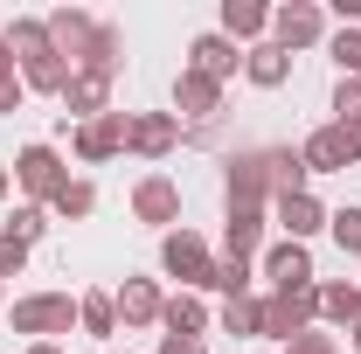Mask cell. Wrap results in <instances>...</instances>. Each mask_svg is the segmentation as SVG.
<instances>
[{
  "label": "cell",
  "mask_w": 361,
  "mask_h": 354,
  "mask_svg": "<svg viewBox=\"0 0 361 354\" xmlns=\"http://www.w3.org/2000/svg\"><path fill=\"white\" fill-rule=\"evenodd\" d=\"M334 126L361 133V77H341V84H334Z\"/></svg>",
  "instance_id": "obj_32"
},
{
  "label": "cell",
  "mask_w": 361,
  "mask_h": 354,
  "mask_svg": "<svg viewBox=\"0 0 361 354\" xmlns=\"http://www.w3.org/2000/svg\"><path fill=\"white\" fill-rule=\"evenodd\" d=\"M28 354H63V341H35V348H28Z\"/></svg>",
  "instance_id": "obj_41"
},
{
  "label": "cell",
  "mask_w": 361,
  "mask_h": 354,
  "mask_svg": "<svg viewBox=\"0 0 361 354\" xmlns=\"http://www.w3.org/2000/svg\"><path fill=\"white\" fill-rule=\"evenodd\" d=\"M180 70H195V77H209V84H229V77L243 70V49L229 42L223 28H209V35L188 42V63H180Z\"/></svg>",
  "instance_id": "obj_8"
},
{
  "label": "cell",
  "mask_w": 361,
  "mask_h": 354,
  "mask_svg": "<svg viewBox=\"0 0 361 354\" xmlns=\"http://www.w3.org/2000/svg\"><path fill=\"white\" fill-rule=\"evenodd\" d=\"M285 354H341V348H334V334H319V326H306L299 341H285Z\"/></svg>",
  "instance_id": "obj_35"
},
{
  "label": "cell",
  "mask_w": 361,
  "mask_h": 354,
  "mask_svg": "<svg viewBox=\"0 0 361 354\" xmlns=\"http://www.w3.org/2000/svg\"><path fill=\"white\" fill-rule=\"evenodd\" d=\"M216 111H223V84H209V77L180 70V77H174V118H195V126H209Z\"/></svg>",
  "instance_id": "obj_14"
},
{
  "label": "cell",
  "mask_w": 361,
  "mask_h": 354,
  "mask_svg": "<svg viewBox=\"0 0 361 354\" xmlns=\"http://www.w3.org/2000/svg\"><path fill=\"white\" fill-rule=\"evenodd\" d=\"M271 209H278V229H285L292 243L319 236V229H326V216H334V209H319V195H313V188H306V195H285V202H271Z\"/></svg>",
  "instance_id": "obj_17"
},
{
  "label": "cell",
  "mask_w": 361,
  "mask_h": 354,
  "mask_svg": "<svg viewBox=\"0 0 361 354\" xmlns=\"http://www.w3.org/2000/svg\"><path fill=\"white\" fill-rule=\"evenodd\" d=\"M90 209H97V188H90V181H63L56 202H49V216H63V222H84Z\"/></svg>",
  "instance_id": "obj_30"
},
{
  "label": "cell",
  "mask_w": 361,
  "mask_h": 354,
  "mask_svg": "<svg viewBox=\"0 0 361 354\" xmlns=\"http://www.w3.org/2000/svg\"><path fill=\"white\" fill-rule=\"evenodd\" d=\"M133 216L153 222V229H174V222H180V188H174L167 174H146V181L133 188Z\"/></svg>",
  "instance_id": "obj_12"
},
{
  "label": "cell",
  "mask_w": 361,
  "mask_h": 354,
  "mask_svg": "<svg viewBox=\"0 0 361 354\" xmlns=\"http://www.w3.org/2000/svg\"><path fill=\"white\" fill-rule=\"evenodd\" d=\"M126 118H133V111H104V118H84V126L70 133L77 160H90V167H97V160H118V153H126Z\"/></svg>",
  "instance_id": "obj_11"
},
{
  "label": "cell",
  "mask_w": 361,
  "mask_h": 354,
  "mask_svg": "<svg viewBox=\"0 0 361 354\" xmlns=\"http://www.w3.org/2000/svg\"><path fill=\"white\" fill-rule=\"evenodd\" d=\"M111 306H118V326H160V285L153 278H126L118 292H111Z\"/></svg>",
  "instance_id": "obj_15"
},
{
  "label": "cell",
  "mask_w": 361,
  "mask_h": 354,
  "mask_svg": "<svg viewBox=\"0 0 361 354\" xmlns=\"http://www.w3.org/2000/svg\"><path fill=\"white\" fill-rule=\"evenodd\" d=\"M14 334H28V348L35 341H56V334H70L77 326V299L70 292H28V299H14Z\"/></svg>",
  "instance_id": "obj_1"
},
{
  "label": "cell",
  "mask_w": 361,
  "mask_h": 354,
  "mask_svg": "<svg viewBox=\"0 0 361 354\" xmlns=\"http://www.w3.org/2000/svg\"><path fill=\"white\" fill-rule=\"evenodd\" d=\"M326 229H334V243H341L348 257H361V209H334Z\"/></svg>",
  "instance_id": "obj_34"
},
{
  "label": "cell",
  "mask_w": 361,
  "mask_h": 354,
  "mask_svg": "<svg viewBox=\"0 0 361 354\" xmlns=\"http://www.w3.org/2000/svg\"><path fill=\"white\" fill-rule=\"evenodd\" d=\"M334 14H341V28H361V0H334Z\"/></svg>",
  "instance_id": "obj_38"
},
{
  "label": "cell",
  "mask_w": 361,
  "mask_h": 354,
  "mask_svg": "<svg viewBox=\"0 0 361 354\" xmlns=\"http://www.w3.org/2000/svg\"><path fill=\"white\" fill-rule=\"evenodd\" d=\"M90 28H97V21H90L84 7H56V14H49V42H56V56L84 63V49H90Z\"/></svg>",
  "instance_id": "obj_18"
},
{
  "label": "cell",
  "mask_w": 361,
  "mask_h": 354,
  "mask_svg": "<svg viewBox=\"0 0 361 354\" xmlns=\"http://www.w3.org/2000/svg\"><path fill=\"white\" fill-rule=\"evenodd\" d=\"M70 77H77V63H70V56H56V49L21 63V84H28V90H42V97H63V90H70Z\"/></svg>",
  "instance_id": "obj_20"
},
{
  "label": "cell",
  "mask_w": 361,
  "mask_h": 354,
  "mask_svg": "<svg viewBox=\"0 0 361 354\" xmlns=\"http://www.w3.org/2000/svg\"><path fill=\"white\" fill-rule=\"evenodd\" d=\"M160 326H167L174 341H202V334H209V306H202V292H174V299L160 306Z\"/></svg>",
  "instance_id": "obj_19"
},
{
  "label": "cell",
  "mask_w": 361,
  "mask_h": 354,
  "mask_svg": "<svg viewBox=\"0 0 361 354\" xmlns=\"http://www.w3.org/2000/svg\"><path fill=\"white\" fill-rule=\"evenodd\" d=\"M14 181H21V188L49 209V202H56V188L70 181V167H63V153H56V146L35 139V146H21V153H14Z\"/></svg>",
  "instance_id": "obj_6"
},
{
  "label": "cell",
  "mask_w": 361,
  "mask_h": 354,
  "mask_svg": "<svg viewBox=\"0 0 361 354\" xmlns=\"http://www.w3.org/2000/svg\"><path fill=\"white\" fill-rule=\"evenodd\" d=\"M21 264H28V243H14V236L0 229V278H21Z\"/></svg>",
  "instance_id": "obj_36"
},
{
  "label": "cell",
  "mask_w": 361,
  "mask_h": 354,
  "mask_svg": "<svg viewBox=\"0 0 361 354\" xmlns=\"http://www.w3.org/2000/svg\"><path fill=\"white\" fill-rule=\"evenodd\" d=\"M257 285V264L250 257H216V271H209V292H223V299H243Z\"/></svg>",
  "instance_id": "obj_27"
},
{
  "label": "cell",
  "mask_w": 361,
  "mask_h": 354,
  "mask_svg": "<svg viewBox=\"0 0 361 354\" xmlns=\"http://www.w3.org/2000/svg\"><path fill=\"white\" fill-rule=\"evenodd\" d=\"M21 104H28V84L21 77H0V118H14Z\"/></svg>",
  "instance_id": "obj_37"
},
{
  "label": "cell",
  "mask_w": 361,
  "mask_h": 354,
  "mask_svg": "<svg viewBox=\"0 0 361 354\" xmlns=\"http://www.w3.org/2000/svg\"><path fill=\"white\" fill-rule=\"evenodd\" d=\"M264 174H271V202H285V195H306V160L292 153V146H271L264 153Z\"/></svg>",
  "instance_id": "obj_22"
},
{
  "label": "cell",
  "mask_w": 361,
  "mask_h": 354,
  "mask_svg": "<svg viewBox=\"0 0 361 354\" xmlns=\"http://www.w3.org/2000/svg\"><path fill=\"white\" fill-rule=\"evenodd\" d=\"M355 354H361V334H355Z\"/></svg>",
  "instance_id": "obj_44"
},
{
  "label": "cell",
  "mask_w": 361,
  "mask_h": 354,
  "mask_svg": "<svg viewBox=\"0 0 361 354\" xmlns=\"http://www.w3.org/2000/svg\"><path fill=\"white\" fill-rule=\"evenodd\" d=\"M355 334H361V306H355Z\"/></svg>",
  "instance_id": "obj_43"
},
{
  "label": "cell",
  "mask_w": 361,
  "mask_h": 354,
  "mask_svg": "<svg viewBox=\"0 0 361 354\" xmlns=\"http://www.w3.org/2000/svg\"><path fill=\"white\" fill-rule=\"evenodd\" d=\"M118 63H126V35H118L111 21H97V28H90V49H84V63H77V70H97V77H118Z\"/></svg>",
  "instance_id": "obj_23"
},
{
  "label": "cell",
  "mask_w": 361,
  "mask_h": 354,
  "mask_svg": "<svg viewBox=\"0 0 361 354\" xmlns=\"http://www.w3.org/2000/svg\"><path fill=\"white\" fill-rule=\"evenodd\" d=\"M0 202H7V167H0Z\"/></svg>",
  "instance_id": "obj_42"
},
{
  "label": "cell",
  "mask_w": 361,
  "mask_h": 354,
  "mask_svg": "<svg viewBox=\"0 0 361 354\" xmlns=\"http://www.w3.org/2000/svg\"><path fill=\"white\" fill-rule=\"evenodd\" d=\"M77 334H90V341H111V334H118L111 292H84V299H77Z\"/></svg>",
  "instance_id": "obj_25"
},
{
  "label": "cell",
  "mask_w": 361,
  "mask_h": 354,
  "mask_svg": "<svg viewBox=\"0 0 361 354\" xmlns=\"http://www.w3.org/2000/svg\"><path fill=\"white\" fill-rule=\"evenodd\" d=\"M313 292H319V285H313ZM313 292H292V299L271 292V299H264V341H299V334L319 319V299H313Z\"/></svg>",
  "instance_id": "obj_9"
},
{
  "label": "cell",
  "mask_w": 361,
  "mask_h": 354,
  "mask_svg": "<svg viewBox=\"0 0 361 354\" xmlns=\"http://www.w3.org/2000/svg\"><path fill=\"white\" fill-rule=\"evenodd\" d=\"M111 111V77H97V70H77L70 77V90H63V118H104Z\"/></svg>",
  "instance_id": "obj_13"
},
{
  "label": "cell",
  "mask_w": 361,
  "mask_h": 354,
  "mask_svg": "<svg viewBox=\"0 0 361 354\" xmlns=\"http://www.w3.org/2000/svg\"><path fill=\"white\" fill-rule=\"evenodd\" d=\"M223 188H229V209H264V202H271L264 153H229V167H223Z\"/></svg>",
  "instance_id": "obj_10"
},
{
  "label": "cell",
  "mask_w": 361,
  "mask_h": 354,
  "mask_svg": "<svg viewBox=\"0 0 361 354\" xmlns=\"http://www.w3.org/2000/svg\"><path fill=\"white\" fill-rule=\"evenodd\" d=\"M271 42L285 49H319L326 42V7L319 0H285V7H271Z\"/></svg>",
  "instance_id": "obj_4"
},
{
  "label": "cell",
  "mask_w": 361,
  "mask_h": 354,
  "mask_svg": "<svg viewBox=\"0 0 361 354\" xmlns=\"http://www.w3.org/2000/svg\"><path fill=\"white\" fill-rule=\"evenodd\" d=\"M7 49H14V63H28V56H49V21H35V14H21L14 28H7Z\"/></svg>",
  "instance_id": "obj_29"
},
{
  "label": "cell",
  "mask_w": 361,
  "mask_h": 354,
  "mask_svg": "<svg viewBox=\"0 0 361 354\" xmlns=\"http://www.w3.org/2000/svg\"><path fill=\"white\" fill-rule=\"evenodd\" d=\"M0 77H21V63H14V49H7V35H0Z\"/></svg>",
  "instance_id": "obj_40"
},
{
  "label": "cell",
  "mask_w": 361,
  "mask_h": 354,
  "mask_svg": "<svg viewBox=\"0 0 361 354\" xmlns=\"http://www.w3.org/2000/svg\"><path fill=\"white\" fill-rule=\"evenodd\" d=\"M223 35L243 42V49L271 42V7H264V0H223Z\"/></svg>",
  "instance_id": "obj_16"
},
{
  "label": "cell",
  "mask_w": 361,
  "mask_h": 354,
  "mask_svg": "<svg viewBox=\"0 0 361 354\" xmlns=\"http://www.w3.org/2000/svg\"><path fill=\"white\" fill-rule=\"evenodd\" d=\"M243 77L257 90H278V84H292V56L278 42H257V49H243Z\"/></svg>",
  "instance_id": "obj_21"
},
{
  "label": "cell",
  "mask_w": 361,
  "mask_h": 354,
  "mask_svg": "<svg viewBox=\"0 0 361 354\" xmlns=\"http://www.w3.org/2000/svg\"><path fill=\"white\" fill-rule=\"evenodd\" d=\"M180 146V118L174 111H133L126 118V153H139V160H167Z\"/></svg>",
  "instance_id": "obj_7"
},
{
  "label": "cell",
  "mask_w": 361,
  "mask_h": 354,
  "mask_svg": "<svg viewBox=\"0 0 361 354\" xmlns=\"http://www.w3.org/2000/svg\"><path fill=\"white\" fill-rule=\"evenodd\" d=\"M257 271L271 278V292H285V299L319 285V278H313V250H306V243H292V236H285V243H271L264 257H257Z\"/></svg>",
  "instance_id": "obj_5"
},
{
  "label": "cell",
  "mask_w": 361,
  "mask_h": 354,
  "mask_svg": "<svg viewBox=\"0 0 361 354\" xmlns=\"http://www.w3.org/2000/svg\"><path fill=\"white\" fill-rule=\"evenodd\" d=\"M319 319L326 326H355V306H361V285H319Z\"/></svg>",
  "instance_id": "obj_28"
},
{
  "label": "cell",
  "mask_w": 361,
  "mask_h": 354,
  "mask_svg": "<svg viewBox=\"0 0 361 354\" xmlns=\"http://www.w3.org/2000/svg\"><path fill=\"white\" fill-rule=\"evenodd\" d=\"M0 229H7L14 243H28V250H35V236L49 229V209H42V202H21V209H14V216L0 222Z\"/></svg>",
  "instance_id": "obj_31"
},
{
  "label": "cell",
  "mask_w": 361,
  "mask_h": 354,
  "mask_svg": "<svg viewBox=\"0 0 361 354\" xmlns=\"http://www.w3.org/2000/svg\"><path fill=\"white\" fill-rule=\"evenodd\" d=\"M160 354H202V341H174V334H160Z\"/></svg>",
  "instance_id": "obj_39"
},
{
  "label": "cell",
  "mask_w": 361,
  "mask_h": 354,
  "mask_svg": "<svg viewBox=\"0 0 361 354\" xmlns=\"http://www.w3.org/2000/svg\"><path fill=\"white\" fill-rule=\"evenodd\" d=\"M326 56L341 63V77H361V28H334L326 35Z\"/></svg>",
  "instance_id": "obj_33"
},
{
  "label": "cell",
  "mask_w": 361,
  "mask_h": 354,
  "mask_svg": "<svg viewBox=\"0 0 361 354\" xmlns=\"http://www.w3.org/2000/svg\"><path fill=\"white\" fill-rule=\"evenodd\" d=\"M223 243H229V257H250V250L264 243V209H229Z\"/></svg>",
  "instance_id": "obj_26"
},
{
  "label": "cell",
  "mask_w": 361,
  "mask_h": 354,
  "mask_svg": "<svg viewBox=\"0 0 361 354\" xmlns=\"http://www.w3.org/2000/svg\"><path fill=\"white\" fill-rule=\"evenodd\" d=\"M299 160H306V174H348L361 160V133H348V126H313L306 133V146H299Z\"/></svg>",
  "instance_id": "obj_3"
},
{
  "label": "cell",
  "mask_w": 361,
  "mask_h": 354,
  "mask_svg": "<svg viewBox=\"0 0 361 354\" xmlns=\"http://www.w3.org/2000/svg\"><path fill=\"white\" fill-rule=\"evenodd\" d=\"M223 334H236V341H264V299L257 292H243V299H223Z\"/></svg>",
  "instance_id": "obj_24"
},
{
  "label": "cell",
  "mask_w": 361,
  "mask_h": 354,
  "mask_svg": "<svg viewBox=\"0 0 361 354\" xmlns=\"http://www.w3.org/2000/svg\"><path fill=\"white\" fill-rule=\"evenodd\" d=\"M160 271L167 278H180L188 292H209V271H216V257H209V243H202V229H167L160 236Z\"/></svg>",
  "instance_id": "obj_2"
},
{
  "label": "cell",
  "mask_w": 361,
  "mask_h": 354,
  "mask_svg": "<svg viewBox=\"0 0 361 354\" xmlns=\"http://www.w3.org/2000/svg\"><path fill=\"white\" fill-rule=\"evenodd\" d=\"M111 354H118V348H111ZM126 354H133V348H126Z\"/></svg>",
  "instance_id": "obj_45"
}]
</instances>
